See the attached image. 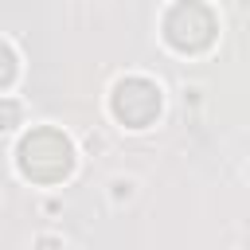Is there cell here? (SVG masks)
<instances>
[{"instance_id":"1","label":"cell","mask_w":250,"mask_h":250,"mask_svg":"<svg viewBox=\"0 0 250 250\" xmlns=\"http://www.w3.org/2000/svg\"><path fill=\"white\" fill-rule=\"evenodd\" d=\"M55 246H59L55 238H43V242H39V250H55Z\"/></svg>"}]
</instances>
